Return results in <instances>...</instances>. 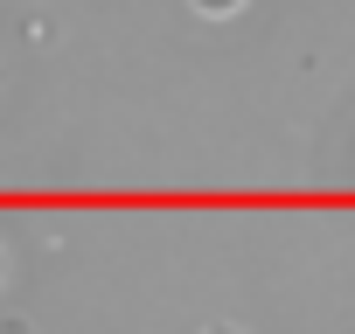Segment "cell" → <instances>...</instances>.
<instances>
[{"mask_svg": "<svg viewBox=\"0 0 355 334\" xmlns=\"http://www.w3.org/2000/svg\"><path fill=\"white\" fill-rule=\"evenodd\" d=\"M189 8H196V15H209V21H223V15H237V8H244V0H189Z\"/></svg>", "mask_w": 355, "mask_h": 334, "instance_id": "obj_1", "label": "cell"}, {"mask_svg": "<svg viewBox=\"0 0 355 334\" xmlns=\"http://www.w3.org/2000/svg\"><path fill=\"white\" fill-rule=\"evenodd\" d=\"M202 334H237V327H223V320H216V327H202Z\"/></svg>", "mask_w": 355, "mask_h": 334, "instance_id": "obj_2", "label": "cell"}]
</instances>
